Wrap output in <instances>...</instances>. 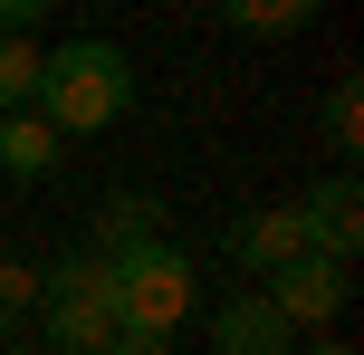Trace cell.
Listing matches in <instances>:
<instances>
[{
    "instance_id": "cell-12",
    "label": "cell",
    "mask_w": 364,
    "mask_h": 355,
    "mask_svg": "<svg viewBox=\"0 0 364 355\" xmlns=\"http://www.w3.org/2000/svg\"><path fill=\"white\" fill-rule=\"evenodd\" d=\"M29 96H38V48L0 38V115H29Z\"/></svg>"
},
{
    "instance_id": "cell-17",
    "label": "cell",
    "mask_w": 364,
    "mask_h": 355,
    "mask_svg": "<svg viewBox=\"0 0 364 355\" xmlns=\"http://www.w3.org/2000/svg\"><path fill=\"white\" fill-rule=\"evenodd\" d=\"M0 355H29V346H0Z\"/></svg>"
},
{
    "instance_id": "cell-7",
    "label": "cell",
    "mask_w": 364,
    "mask_h": 355,
    "mask_svg": "<svg viewBox=\"0 0 364 355\" xmlns=\"http://www.w3.org/2000/svg\"><path fill=\"white\" fill-rule=\"evenodd\" d=\"M211 346L220 355H288V317H278L259 288H240L230 307H211Z\"/></svg>"
},
{
    "instance_id": "cell-8",
    "label": "cell",
    "mask_w": 364,
    "mask_h": 355,
    "mask_svg": "<svg viewBox=\"0 0 364 355\" xmlns=\"http://www.w3.org/2000/svg\"><path fill=\"white\" fill-rule=\"evenodd\" d=\"M134 240H164V202L154 192H115L96 211V250H134Z\"/></svg>"
},
{
    "instance_id": "cell-1",
    "label": "cell",
    "mask_w": 364,
    "mask_h": 355,
    "mask_svg": "<svg viewBox=\"0 0 364 355\" xmlns=\"http://www.w3.org/2000/svg\"><path fill=\"white\" fill-rule=\"evenodd\" d=\"M125 106H134V58L115 48V38H68V48L38 58V96H29V115L58 134V144H68V134L115 125Z\"/></svg>"
},
{
    "instance_id": "cell-9",
    "label": "cell",
    "mask_w": 364,
    "mask_h": 355,
    "mask_svg": "<svg viewBox=\"0 0 364 355\" xmlns=\"http://www.w3.org/2000/svg\"><path fill=\"white\" fill-rule=\"evenodd\" d=\"M48 164H58V134L38 125V115H0V173H10V183H38Z\"/></svg>"
},
{
    "instance_id": "cell-6",
    "label": "cell",
    "mask_w": 364,
    "mask_h": 355,
    "mask_svg": "<svg viewBox=\"0 0 364 355\" xmlns=\"http://www.w3.org/2000/svg\"><path fill=\"white\" fill-rule=\"evenodd\" d=\"M297 250H307V231H297V211H288V202H278V211H240V221H230V260L250 269L259 288H269L278 269L297 260Z\"/></svg>"
},
{
    "instance_id": "cell-4",
    "label": "cell",
    "mask_w": 364,
    "mask_h": 355,
    "mask_svg": "<svg viewBox=\"0 0 364 355\" xmlns=\"http://www.w3.org/2000/svg\"><path fill=\"white\" fill-rule=\"evenodd\" d=\"M259 298L288 317V337H297V327H336V317L355 307V269H346V260H316V250H297V260L278 269Z\"/></svg>"
},
{
    "instance_id": "cell-2",
    "label": "cell",
    "mask_w": 364,
    "mask_h": 355,
    "mask_svg": "<svg viewBox=\"0 0 364 355\" xmlns=\"http://www.w3.org/2000/svg\"><path fill=\"white\" fill-rule=\"evenodd\" d=\"M106 260V288H115V337H164L201 307V279L173 240H134V250H96Z\"/></svg>"
},
{
    "instance_id": "cell-5",
    "label": "cell",
    "mask_w": 364,
    "mask_h": 355,
    "mask_svg": "<svg viewBox=\"0 0 364 355\" xmlns=\"http://www.w3.org/2000/svg\"><path fill=\"white\" fill-rule=\"evenodd\" d=\"M288 211H297V231H307L316 260L355 269V250H364V183H355V164H336L326 183H307V202H288Z\"/></svg>"
},
{
    "instance_id": "cell-11",
    "label": "cell",
    "mask_w": 364,
    "mask_h": 355,
    "mask_svg": "<svg viewBox=\"0 0 364 355\" xmlns=\"http://www.w3.org/2000/svg\"><path fill=\"white\" fill-rule=\"evenodd\" d=\"M316 125H326V154H364V87H355V77H336V87H326Z\"/></svg>"
},
{
    "instance_id": "cell-14",
    "label": "cell",
    "mask_w": 364,
    "mask_h": 355,
    "mask_svg": "<svg viewBox=\"0 0 364 355\" xmlns=\"http://www.w3.org/2000/svg\"><path fill=\"white\" fill-rule=\"evenodd\" d=\"M38 19H48V0H0V38H29Z\"/></svg>"
},
{
    "instance_id": "cell-16",
    "label": "cell",
    "mask_w": 364,
    "mask_h": 355,
    "mask_svg": "<svg viewBox=\"0 0 364 355\" xmlns=\"http://www.w3.org/2000/svg\"><path fill=\"white\" fill-rule=\"evenodd\" d=\"M307 355H355V346H307Z\"/></svg>"
},
{
    "instance_id": "cell-15",
    "label": "cell",
    "mask_w": 364,
    "mask_h": 355,
    "mask_svg": "<svg viewBox=\"0 0 364 355\" xmlns=\"http://www.w3.org/2000/svg\"><path fill=\"white\" fill-rule=\"evenodd\" d=\"M106 355H173V346H164V337H115Z\"/></svg>"
},
{
    "instance_id": "cell-3",
    "label": "cell",
    "mask_w": 364,
    "mask_h": 355,
    "mask_svg": "<svg viewBox=\"0 0 364 355\" xmlns=\"http://www.w3.org/2000/svg\"><path fill=\"white\" fill-rule=\"evenodd\" d=\"M38 337L48 355H106L115 346V288H106V260L96 250H68L58 269H38Z\"/></svg>"
},
{
    "instance_id": "cell-10",
    "label": "cell",
    "mask_w": 364,
    "mask_h": 355,
    "mask_svg": "<svg viewBox=\"0 0 364 355\" xmlns=\"http://www.w3.org/2000/svg\"><path fill=\"white\" fill-rule=\"evenodd\" d=\"M307 19H316V0H220V29H250V38H288Z\"/></svg>"
},
{
    "instance_id": "cell-13",
    "label": "cell",
    "mask_w": 364,
    "mask_h": 355,
    "mask_svg": "<svg viewBox=\"0 0 364 355\" xmlns=\"http://www.w3.org/2000/svg\"><path fill=\"white\" fill-rule=\"evenodd\" d=\"M38 307V269H19V260H0V346H10V327Z\"/></svg>"
}]
</instances>
